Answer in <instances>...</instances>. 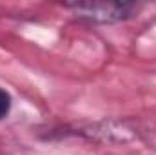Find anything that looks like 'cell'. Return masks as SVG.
I'll return each instance as SVG.
<instances>
[{
	"label": "cell",
	"mask_w": 156,
	"mask_h": 155,
	"mask_svg": "<svg viewBox=\"0 0 156 155\" xmlns=\"http://www.w3.org/2000/svg\"><path fill=\"white\" fill-rule=\"evenodd\" d=\"M67 9H71L76 17L87 18L100 24H113L133 17V13L138 9L136 4L131 2H107V0H87V2H71L66 4Z\"/></svg>",
	"instance_id": "cell-1"
},
{
	"label": "cell",
	"mask_w": 156,
	"mask_h": 155,
	"mask_svg": "<svg viewBox=\"0 0 156 155\" xmlns=\"http://www.w3.org/2000/svg\"><path fill=\"white\" fill-rule=\"evenodd\" d=\"M11 106H13V99H11L9 91L4 89V88H0V120L9 115Z\"/></svg>",
	"instance_id": "cell-2"
}]
</instances>
